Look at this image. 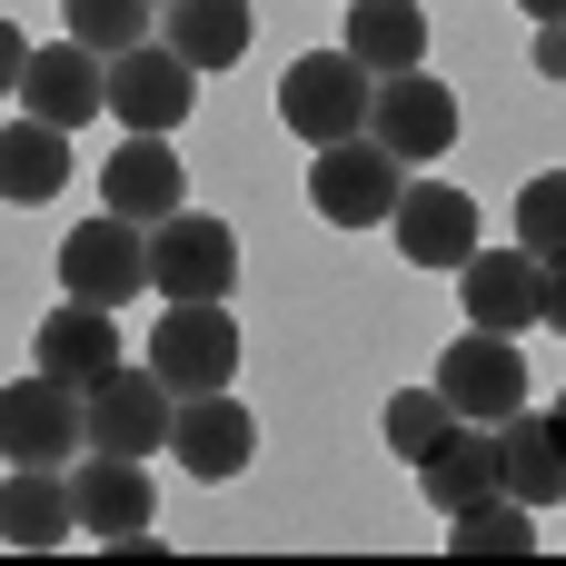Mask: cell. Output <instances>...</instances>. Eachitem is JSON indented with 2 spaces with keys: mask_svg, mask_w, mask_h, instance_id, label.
Segmentation results:
<instances>
[{
  "mask_svg": "<svg viewBox=\"0 0 566 566\" xmlns=\"http://www.w3.org/2000/svg\"><path fill=\"white\" fill-rule=\"evenodd\" d=\"M448 557H537V507H517L507 488L468 497L448 517Z\"/></svg>",
  "mask_w": 566,
  "mask_h": 566,
  "instance_id": "obj_24",
  "label": "cell"
},
{
  "mask_svg": "<svg viewBox=\"0 0 566 566\" xmlns=\"http://www.w3.org/2000/svg\"><path fill=\"white\" fill-rule=\"evenodd\" d=\"M80 448H90L80 388H60L50 368H30V378L0 388V458H10V468H70Z\"/></svg>",
  "mask_w": 566,
  "mask_h": 566,
  "instance_id": "obj_3",
  "label": "cell"
},
{
  "mask_svg": "<svg viewBox=\"0 0 566 566\" xmlns=\"http://www.w3.org/2000/svg\"><path fill=\"white\" fill-rule=\"evenodd\" d=\"M99 199L119 209V219H139V229H159L179 199H189V169H179V149H169V129H129L119 149H109V169H99Z\"/></svg>",
  "mask_w": 566,
  "mask_h": 566,
  "instance_id": "obj_15",
  "label": "cell"
},
{
  "mask_svg": "<svg viewBox=\"0 0 566 566\" xmlns=\"http://www.w3.org/2000/svg\"><path fill=\"white\" fill-rule=\"evenodd\" d=\"M368 99H378V80H368L348 50H308V60H289V80H279V119H289V139H308V149L358 139V129H368Z\"/></svg>",
  "mask_w": 566,
  "mask_h": 566,
  "instance_id": "obj_2",
  "label": "cell"
},
{
  "mask_svg": "<svg viewBox=\"0 0 566 566\" xmlns=\"http://www.w3.org/2000/svg\"><path fill=\"white\" fill-rule=\"evenodd\" d=\"M497 488V428H478V418H458L448 428V448H428L418 458V497L438 507V517H458L468 497H488Z\"/></svg>",
  "mask_w": 566,
  "mask_h": 566,
  "instance_id": "obj_22",
  "label": "cell"
},
{
  "mask_svg": "<svg viewBox=\"0 0 566 566\" xmlns=\"http://www.w3.org/2000/svg\"><path fill=\"white\" fill-rule=\"evenodd\" d=\"M70 527H80V507H70V468H10V488H0V547L50 557Z\"/></svg>",
  "mask_w": 566,
  "mask_h": 566,
  "instance_id": "obj_20",
  "label": "cell"
},
{
  "mask_svg": "<svg viewBox=\"0 0 566 566\" xmlns=\"http://www.w3.org/2000/svg\"><path fill=\"white\" fill-rule=\"evenodd\" d=\"M189 99H199V70H189L169 40H129V50L109 60V109H119L129 129H179Z\"/></svg>",
  "mask_w": 566,
  "mask_h": 566,
  "instance_id": "obj_13",
  "label": "cell"
},
{
  "mask_svg": "<svg viewBox=\"0 0 566 566\" xmlns=\"http://www.w3.org/2000/svg\"><path fill=\"white\" fill-rule=\"evenodd\" d=\"M70 507H80V527L90 537H139L149 517H159V497H149V458H99V448H80L70 458Z\"/></svg>",
  "mask_w": 566,
  "mask_h": 566,
  "instance_id": "obj_16",
  "label": "cell"
},
{
  "mask_svg": "<svg viewBox=\"0 0 566 566\" xmlns=\"http://www.w3.org/2000/svg\"><path fill=\"white\" fill-rule=\"evenodd\" d=\"M20 109L50 119V129L99 119V109H109V60H99L90 40H50V50H30V70H20Z\"/></svg>",
  "mask_w": 566,
  "mask_h": 566,
  "instance_id": "obj_12",
  "label": "cell"
},
{
  "mask_svg": "<svg viewBox=\"0 0 566 566\" xmlns=\"http://www.w3.org/2000/svg\"><path fill=\"white\" fill-rule=\"evenodd\" d=\"M338 50H348L368 80L428 70V10H418V0H348V30H338Z\"/></svg>",
  "mask_w": 566,
  "mask_h": 566,
  "instance_id": "obj_18",
  "label": "cell"
},
{
  "mask_svg": "<svg viewBox=\"0 0 566 566\" xmlns=\"http://www.w3.org/2000/svg\"><path fill=\"white\" fill-rule=\"evenodd\" d=\"M368 139L398 149V169H408V159H448V139H458V90H448L438 70H398V80H378V99H368Z\"/></svg>",
  "mask_w": 566,
  "mask_h": 566,
  "instance_id": "obj_9",
  "label": "cell"
},
{
  "mask_svg": "<svg viewBox=\"0 0 566 566\" xmlns=\"http://www.w3.org/2000/svg\"><path fill=\"white\" fill-rule=\"evenodd\" d=\"M398 149H378L368 129L358 139H328L318 159H308V199H318V219L328 229H378L388 209H398Z\"/></svg>",
  "mask_w": 566,
  "mask_h": 566,
  "instance_id": "obj_4",
  "label": "cell"
},
{
  "mask_svg": "<svg viewBox=\"0 0 566 566\" xmlns=\"http://www.w3.org/2000/svg\"><path fill=\"white\" fill-rule=\"evenodd\" d=\"M537 70L566 80V20H537Z\"/></svg>",
  "mask_w": 566,
  "mask_h": 566,
  "instance_id": "obj_29",
  "label": "cell"
},
{
  "mask_svg": "<svg viewBox=\"0 0 566 566\" xmlns=\"http://www.w3.org/2000/svg\"><path fill=\"white\" fill-rule=\"evenodd\" d=\"M458 298H468V328L527 338V328H547V259L537 249H478L458 269Z\"/></svg>",
  "mask_w": 566,
  "mask_h": 566,
  "instance_id": "obj_10",
  "label": "cell"
},
{
  "mask_svg": "<svg viewBox=\"0 0 566 566\" xmlns=\"http://www.w3.org/2000/svg\"><path fill=\"white\" fill-rule=\"evenodd\" d=\"M80 418H90V448H99V458H159L179 398L159 388V368H129V358H119L99 388H80Z\"/></svg>",
  "mask_w": 566,
  "mask_h": 566,
  "instance_id": "obj_7",
  "label": "cell"
},
{
  "mask_svg": "<svg viewBox=\"0 0 566 566\" xmlns=\"http://www.w3.org/2000/svg\"><path fill=\"white\" fill-rule=\"evenodd\" d=\"M388 229H398L408 269H468L478 259V199L448 189V179H408L398 209H388Z\"/></svg>",
  "mask_w": 566,
  "mask_h": 566,
  "instance_id": "obj_11",
  "label": "cell"
},
{
  "mask_svg": "<svg viewBox=\"0 0 566 566\" xmlns=\"http://www.w3.org/2000/svg\"><path fill=\"white\" fill-rule=\"evenodd\" d=\"M60 279H70V298H90V308H129V298L149 289V229L119 219V209L80 219V229L60 239Z\"/></svg>",
  "mask_w": 566,
  "mask_h": 566,
  "instance_id": "obj_5",
  "label": "cell"
},
{
  "mask_svg": "<svg viewBox=\"0 0 566 566\" xmlns=\"http://www.w3.org/2000/svg\"><path fill=\"white\" fill-rule=\"evenodd\" d=\"M70 40H90L99 60H119L129 40H159V0H70Z\"/></svg>",
  "mask_w": 566,
  "mask_h": 566,
  "instance_id": "obj_26",
  "label": "cell"
},
{
  "mask_svg": "<svg viewBox=\"0 0 566 566\" xmlns=\"http://www.w3.org/2000/svg\"><path fill=\"white\" fill-rule=\"evenodd\" d=\"M547 328L566 338V259H547Z\"/></svg>",
  "mask_w": 566,
  "mask_h": 566,
  "instance_id": "obj_30",
  "label": "cell"
},
{
  "mask_svg": "<svg viewBox=\"0 0 566 566\" xmlns=\"http://www.w3.org/2000/svg\"><path fill=\"white\" fill-rule=\"evenodd\" d=\"M547 428H557V448H566V398H557V408H547Z\"/></svg>",
  "mask_w": 566,
  "mask_h": 566,
  "instance_id": "obj_32",
  "label": "cell"
},
{
  "mask_svg": "<svg viewBox=\"0 0 566 566\" xmlns=\"http://www.w3.org/2000/svg\"><path fill=\"white\" fill-rule=\"evenodd\" d=\"M239 279V229L209 219V209H169L149 229V289L159 298H229Z\"/></svg>",
  "mask_w": 566,
  "mask_h": 566,
  "instance_id": "obj_6",
  "label": "cell"
},
{
  "mask_svg": "<svg viewBox=\"0 0 566 566\" xmlns=\"http://www.w3.org/2000/svg\"><path fill=\"white\" fill-rule=\"evenodd\" d=\"M448 428H458V408H448V388H438V378H428V388H398V398H388V448H398L408 468H418L428 448H448Z\"/></svg>",
  "mask_w": 566,
  "mask_h": 566,
  "instance_id": "obj_25",
  "label": "cell"
},
{
  "mask_svg": "<svg viewBox=\"0 0 566 566\" xmlns=\"http://www.w3.org/2000/svg\"><path fill=\"white\" fill-rule=\"evenodd\" d=\"M149 368H159L169 398L229 388L239 378V318H229V298H169L159 328H149Z\"/></svg>",
  "mask_w": 566,
  "mask_h": 566,
  "instance_id": "obj_1",
  "label": "cell"
},
{
  "mask_svg": "<svg viewBox=\"0 0 566 566\" xmlns=\"http://www.w3.org/2000/svg\"><path fill=\"white\" fill-rule=\"evenodd\" d=\"M517 10H527V20H566V0H517Z\"/></svg>",
  "mask_w": 566,
  "mask_h": 566,
  "instance_id": "obj_31",
  "label": "cell"
},
{
  "mask_svg": "<svg viewBox=\"0 0 566 566\" xmlns=\"http://www.w3.org/2000/svg\"><path fill=\"white\" fill-rule=\"evenodd\" d=\"M30 358L60 378V388H99L129 348H119V308H90V298H60L50 318H40V338H30Z\"/></svg>",
  "mask_w": 566,
  "mask_h": 566,
  "instance_id": "obj_17",
  "label": "cell"
},
{
  "mask_svg": "<svg viewBox=\"0 0 566 566\" xmlns=\"http://www.w3.org/2000/svg\"><path fill=\"white\" fill-rule=\"evenodd\" d=\"M20 70H30V40H20V30H10V20H0V99H10V90H20Z\"/></svg>",
  "mask_w": 566,
  "mask_h": 566,
  "instance_id": "obj_28",
  "label": "cell"
},
{
  "mask_svg": "<svg viewBox=\"0 0 566 566\" xmlns=\"http://www.w3.org/2000/svg\"><path fill=\"white\" fill-rule=\"evenodd\" d=\"M169 458H179L199 488H219V478H239V468L259 458V418H249L229 388H209V398H179V418H169Z\"/></svg>",
  "mask_w": 566,
  "mask_h": 566,
  "instance_id": "obj_14",
  "label": "cell"
},
{
  "mask_svg": "<svg viewBox=\"0 0 566 566\" xmlns=\"http://www.w3.org/2000/svg\"><path fill=\"white\" fill-rule=\"evenodd\" d=\"M497 488L517 507H566V448H557V428H547V408L497 418Z\"/></svg>",
  "mask_w": 566,
  "mask_h": 566,
  "instance_id": "obj_19",
  "label": "cell"
},
{
  "mask_svg": "<svg viewBox=\"0 0 566 566\" xmlns=\"http://www.w3.org/2000/svg\"><path fill=\"white\" fill-rule=\"evenodd\" d=\"M70 189V129L50 119H0V199L10 209H50Z\"/></svg>",
  "mask_w": 566,
  "mask_h": 566,
  "instance_id": "obj_21",
  "label": "cell"
},
{
  "mask_svg": "<svg viewBox=\"0 0 566 566\" xmlns=\"http://www.w3.org/2000/svg\"><path fill=\"white\" fill-rule=\"evenodd\" d=\"M438 388H448V408H458V418L497 428V418H517V408H527V348H517V338H497V328H458V338H448V358H438Z\"/></svg>",
  "mask_w": 566,
  "mask_h": 566,
  "instance_id": "obj_8",
  "label": "cell"
},
{
  "mask_svg": "<svg viewBox=\"0 0 566 566\" xmlns=\"http://www.w3.org/2000/svg\"><path fill=\"white\" fill-rule=\"evenodd\" d=\"M517 249L566 259V169H537V179L517 189Z\"/></svg>",
  "mask_w": 566,
  "mask_h": 566,
  "instance_id": "obj_27",
  "label": "cell"
},
{
  "mask_svg": "<svg viewBox=\"0 0 566 566\" xmlns=\"http://www.w3.org/2000/svg\"><path fill=\"white\" fill-rule=\"evenodd\" d=\"M159 40L189 70H239L249 60V0H159Z\"/></svg>",
  "mask_w": 566,
  "mask_h": 566,
  "instance_id": "obj_23",
  "label": "cell"
}]
</instances>
